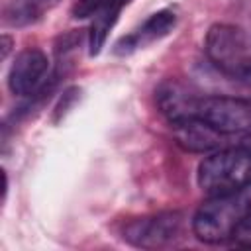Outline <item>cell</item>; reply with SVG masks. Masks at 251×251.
<instances>
[{"label": "cell", "mask_w": 251, "mask_h": 251, "mask_svg": "<svg viewBox=\"0 0 251 251\" xmlns=\"http://www.w3.org/2000/svg\"><path fill=\"white\" fill-rule=\"evenodd\" d=\"M231 239L239 247H251V212L237 224V227L231 233Z\"/></svg>", "instance_id": "cell-13"}, {"label": "cell", "mask_w": 251, "mask_h": 251, "mask_svg": "<svg viewBox=\"0 0 251 251\" xmlns=\"http://www.w3.org/2000/svg\"><path fill=\"white\" fill-rule=\"evenodd\" d=\"M12 43H14V39H12L8 33H4V35H2V59L8 57V53H10V49H12Z\"/></svg>", "instance_id": "cell-16"}, {"label": "cell", "mask_w": 251, "mask_h": 251, "mask_svg": "<svg viewBox=\"0 0 251 251\" xmlns=\"http://www.w3.org/2000/svg\"><path fill=\"white\" fill-rule=\"evenodd\" d=\"M126 4H127L126 0L112 2L110 6H106L104 10H100L94 16L90 31H88V53H90V57H94V55H98L102 51V47L106 43V37H108L110 29L116 25V22L120 18V12H122V8Z\"/></svg>", "instance_id": "cell-11"}, {"label": "cell", "mask_w": 251, "mask_h": 251, "mask_svg": "<svg viewBox=\"0 0 251 251\" xmlns=\"http://www.w3.org/2000/svg\"><path fill=\"white\" fill-rule=\"evenodd\" d=\"M235 80H239L241 84H245L247 88H251V59H249V61L243 65V69L237 73Z\"/></svg>", "instance_id": "cell-15"}, {"label": "cell", "mask_w": 251, "mask_h": 251, "mask_svg": "<svg viewBox=\"0 0 251 251\" xmlns=\"http://www.w3.org/2000/svg\"><path fill=\"white\" fill-rule=\"evenodd\" d=\"M241 147H243V149H247V151L251 153V133H249V135H245V137L241 139Z\"/></svg>", "instance_id": "cell-17"}, {"label": "cell", "mask_w": 251, "mask_h": 251, "mask_svg": "<svg viewBox=\"0 0 251 251\" xmlns=\"http://www.w3.org/2000/svg\"><path fill=\"white\" fill-rule=\"evenodd\" d=\"M208 61L224 75L235 78L243 65L251 59L245 33L231 24L210 25L204 41Z\"/></svg>", "instance_id": "cell-3"}, {"label": "cell", "mask_w": 251, "mask_h": 251, "mask_svg": "<svg viewBox=\"0 0 251 251\" xmlns=\"http://www.w3.org/2000/svg\"><path fill=\"white\" fill-rule=\"evenodd\" d=\"M251 212V182L239 190L210 196L192 218V233L204 243L231 239L237 224Z\"/></svg>", "instance_id": "cell-1"}, {"label": "cell", "mask_w": 251, "mask_h": 251, "mask_svg": "<svg viewBox=\"0 0 251 251\" xmlns=\"http://www.w3.org/2000/svg\"><path fill=\"white\" fill-rule=\"evenodd\" d=\"M196 178L208 196L239 190L251 182V153L241 145L218 149L200 161Z\"/></svg>", "instance_id": "cell-2"}, {"label": "cell", "mask_w": 251, "mask_h": 251, "mask_svg": "<svg viewBox=\"0 0 251 251\" xmlns=\"http://www.w3.org/2000/svg\"><path fill=\"white\" fill-rule=\"evenodd\" d=\"M112 2H118V0H76L71 8V14H73V18L84 20V18L96 16L100 10H104ZM126 2H129V0H126Z\"/></svg>", "instance_id": "cell-12"}, {"label": "cell", "mask_w": 251, "mask_h": 251, "mask_svg": "<svg viewBox=\"0 0 251 251\" xmlns=\"http://www.w3.org/2000/svg\"><path fill=\"white\" fill-rule=\"evenodd\" d=\"M49 59L39 47L22 49L8 73V88L16 96H33L47 82Z\"/></svg>", "instance_id": "cell-6"}, {"label": "cell", "mask_w": 251, "mask_h": 251, "mask_svg": "<svg viewBox=\"0 0 251 251\" xmlns=\"http://www.w3.org/2000/svg\"><path fill=\"white\" fill-rule=\"evenodd\" d=\"M198 118L226 135L251 131V100L235 96H202Z\"/></svg>", "instance_id": "cell-5"}, {"label": "cell", "mask_w": 251, "mask_h": 251, "mask_svg": "<svg viewBox=\"0 0 251 251\" xmlns=\"http://www.w3.org/2000/svg\"><path fill=\"white\" fill-rule=\"evenodd\" d=\"M59 2L61 0H10L4 6L2 22L4 25H12V27H24L35 24Z\"/></svg>", "instance_id": "cell-10"}, {"label": "cell", "mask_w": 251, "mask_h": 251, "mask_svg": "<svg viewBox=\"0 0 251 251\" xmlns=\"http://www.w3.org/2000/svg\"><path fill=\"white\" fill-rule=\"evenodd\" d=\"M171 131H173V139L178 147H182L184 151L190 153H212L222 149V145L226 143V133L218 131L216 127H212L210 124H206L200 118H188V120H180V122H173L171 124Z\"/></svg>", "instance_id": "cell-9"}, {"label": "cell", "mask_w": 251, "mask_h": 251, "mask_svg": "<svg viewBox=\"0 0 251 251\" xmlns=\"http://www.w3.org/2000/svg\"><path fill=\"white\" fill-rule=\"evenodd\" d=\"M175 25H176V12L173 8H163L155 14H151L137 29H133L131 33L118 39V43L114 45V53L116 55H131L133 51L143 49V47L163 39L165 35H169Z\"/></svg>", "instance_id": "cell-8"}, {"label": "cell", "mask_w": 251, "mask_h": 251, "mask_svg": "<svg viewBox=\"0 0 251 251\" xmlns=\"http://www.w3.org/2000/svg\"><path fill=\"white\" fill-rule=\"evenodd\" d=\"M182 233V214L161 212L145 218H137L124 227V239L133 247L159 249L175 245Z\"/></svg>", "instance_id": "cell-4"}, {"label": "cell", "mask_w": 251, "mask_h": 251, "mask_svg": "<svg viewBox=\"0 0 251 251\" xmlns=\"http://www.w3.org/2000/svg\"><path fill=\"white\" fill-rule=\"evenodd\" d=\"M78 88H69V90H65L63 92V98H61V102L57 104V108H55V122L61 118V114H65L67 112V108L78 98Z\"/></svg>", "instance_id": "cell-14"}, {"label": "cell", "mask_w": 251, "mask_h": 251, "mask_svg": "<svg viewBox=\"0 0 251 251\" xmlns=\"http://www.w3.org/2000/svg\"><path fill=\"white\" fill-rule=\"evenodd\" d=\"M200 100L202 96H198L190 86H186L176 78L163 80L155 90L157 108L169 120V124L188 118H198Z\"/></svg>", "instance_id": "cell-7"}]
</instances>
